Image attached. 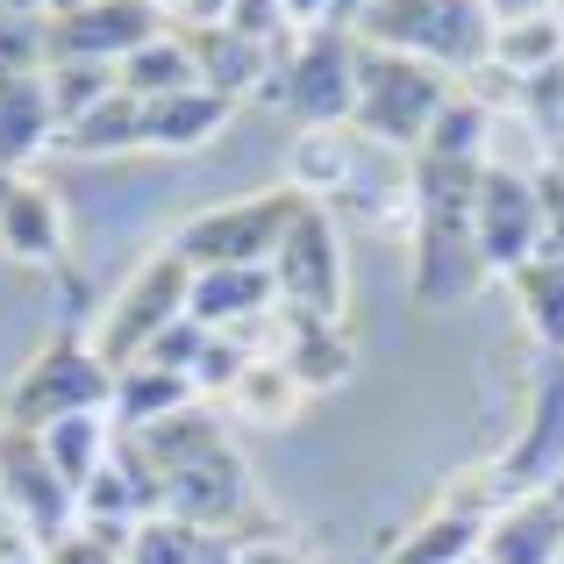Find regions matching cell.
<instances>
[{
  "label": "cell",
  "instance_id": "obj_1",
  "mask_svg": "<svg viewBox=\"0 0 564 564\" xmlns=\"http://www.w3.org/2000/svg\"><path fill=\"white\" fill-rule=\"evenodd\" d=\"M494 165V158H486ZM486 165L471 158H408L414 193V301L429 315L471 301L486 279L479 264V180Z\"/></svg>",
  "mask_w": 564,
  "mask_h": 564
},
{
  "label": "cell",
  "instance_id": "obj_2",
  "mask_svg": "<svg viewBox=\"0 0 564 564\" xmlns=\"http://www.w3.org/2000/svg\"><path fill=\"white\" fill-rule=\"evenodd\" d=\"M494 14L486 0H379L358 22V43H379V51H408L422 65L451 72V79H471V72L494 65Z\"/></svg>",
  "mask_w": 564,
  "mask_h": 564
},
{
  "label": "cell",
  "instance_id": "obj_3",
  "mask_svg": "<svg viewBox=\"0 0 564 564\" xmlns=\"http://www.w3.org/2000/svg\"><path fill=\"white\" fill-rule=\"evenodd\" d=\"M457 79L436 65H422V57L408 51H379V43H365L358 51V115H350V129H365V137L379 143V151H422L429 129H436V115L451 108Z\"/></svg>",
  "mask_w": 564,
  "mask_h": 564
},
{
  "label": "cell",
  "instance_id": "obj_4",
  "mask_svg": "<svg viewBox=\"0 0 564 564\" xmlns=\"http://www.w3.org/2000/svg\"><path fill=\"white\" fill-rule=\"evenodd\" d=\"M272 279L293 329H344V236H336V215L322 200H307L293 229L279 236Z\"/></svg>",
  "mask_w": 564,
  "mask_h": 564
},
{
  "label": "cell",
  "instance_id": "obj_5",
  "mask_svg": "<svg viewBox=\"0 0 564 564\" xmlns=\"http://www.w3.org/2000/svg\"><path fill=\"white\" fill-rule=\"evenodd\" d=\"M307 207L301 186H264V193H243L229 207H200L172 250L193 264V272H221V264H272L279 236L293 229V215Z\"/></svg>",
  "mask_w": 564,
  "mask_h": 564
},
{
  "label": "cell",
  "instance_id": "obj_6",
  "mask_svg": "<svg viewBox=\"0 0 564 564\" xmlns=\"http://www.w3.org/2000/svg\"><path fill=\"white\" fill-rule=\"evenodd\" d=\"M100 408H115V372L100 365V350L79 329H57L51 350H36L8 393L14 429H51L65 414H100Z\"/></svg>",
  "mask_w": 564,
  "mask_h": 564
},
{
  "label": "cell",
  "instance_id": "obj_7",
  "mask_svg": "<svg viewBox=\"0 0 564 564\" xmlns=\"http://www.w3.org/2000/svg\"><path fill=\"white\" fill-rule=\"evenodd\" d=\"M486 500L508 508V500H529L543 486H564V358L543 350L536 358V386H529V422L494 465L479 471Z\"/></svg>",
  "mask_w": 564,
  "mask_h": 564
},
{
  "label": "cell",
  "instance_id": "obj_8",
  "mask_svg": "<svg viewBox=\"0 0 564 564\" xmlns=\"http://www.w3.org/2000/svg\"><path fill=\"white\" fill-rule=\"evenodd\" d=\"M186 293H193V264L180 250H158V258L122 286V301L108 307V322H100V344H94L100 365H108V372L143 365V350H151L172 322H186Z\"/></svg>",
  "mask_w": 564,
  "mask_h": 564
},
{
  "label": "cell",
  "instance_id": "obj_9",
  "mask_svg": "<svg viewBox=\"0 0 564 564\" xmlns=\"http://www.w3.org/2000/svg\"><path fill=\"white\" fill-rule=\"evenodd\" d=\"M0 494H8L14 529H22L36 551L65 543L72 522H79V494H72V486L51 471V457H43V436H36V429L0 422Z\"/></svg>",
  "mask_w": 564,
  "mask_h": 564
},
{
  "label": "cell",
  "instance_id": "obj_10",
  "mask_svg": "<svg viewBox=\"0 0 564 564\" xmlns=\"http://www.w3.org/2000/svg\"><path fill=\"white\" fill-rule=\"evenodd\" d=\"M358 29H307L286 65V115L301 129H344L358 115Z\"/></svg>",
  "mask_w": 564,
  "mask_h": 564
},
{
  "label": "cell",
  "instance_id": "obj_11",
  "mask_svg": "<svg viewBox=\"0 0 564 564\" xmlns=\"http://www.w3.org/2000/svg\"><path fill=\"white\" fill-rule=\"evenodd\" d=\"M165 29V8H151V0H79L57 22L43 14V51H51V65H122Z\"/></svg>",
  "mask_w": 564,
  "mask_h": 564
},
{
  "label": "cell",
  "instance_id": "obj_12",
  "mask_svg": "<svg viewBox=\"0 0 564 564\" xmlns=\"http://www.w3.org/2000/svg\"><path fill=\"white\" fill-rule=\"evenodd\" d=\"M543 200H536V172L514 165H486L479 180V264L486 272H522L529 258H543Z\"/></svg>",
  "mask_w": 564,
  "mask_h": 564
},
{
  "label": "cell",
  "instance_id": "obj_13",
  "mask_svg": "<svg viewBox=\"0 0 564 564\" xmlns=\"http://www.w3.org/2000/svg\"><path fill=\"white\" fill-rule=\"evenodd\" d=\"M479 557L486 564H564V486H543L529 500L494 508Z\"/></svg>",
  "mask_w": 564,
  "mask_h": 564
},
{
  "label": "cell",
  "instance_id": "obj_14",
  "mask_svg": "<svg viewBox=\"0 0 564 564\" xmlns=\"http://www.w3.org/2000/svg\"><path fill=\"white\" fill-rule=\"evenodd\" d=\"M0 250L14 264H65V215H57V193L22 180V172H0Z\"/></svg>",
  "mask_w": 564,
  "mask_h": 564
},
{
  "label": "cell",
  "instance_id": "obj_15",
  "mask_svg": "<svg viewBox=\"0 0 564 564\" xmlns=\"http://www.w3.org/2000/svg\"><path fill=\"white\" fill-rule=\"evenodd\" d=\"M486 522H494V500H486L479 471H471V479L457 486V494L443 500V508L429 514V522L414 529V536L400 543V551L386 557V564H465V557H479Z\"/></svg>",
  "mask_w": 564,
  "mask_h": 564
},
{
  "label": "cell",
  "instance_id": "obj_16",
  "mask_svg": "<svg viewBox=\"0 0 564 564\" xmlns=\"http://www.w3.org/2000/svg\"><path fill=\"white\" fill-rule=\"evenodd\" d=\"M279 307V279L272 264H221V272H193L186 315L200 329H250Z\"/></svg>",
  "mask_w": 564,
  "mask_h": 564
},
{
  "label": "cell",
  "instance_id": "obj_17",
  "mask_svg": "<svg viewBox=\"0 0 564 564\" xmlns=\"http://www.w3.org/2000/svg\"><path fill=\"white\" fill-rule=\"evenodd\" d=\"M229 108L215 86H186V94H165V100H143V151H200L207 137L229 129Z\"/></svg>",
  "mask_w": 564,
  "mask_h": 564
},
{
  "label": "cell",
  "instance_id": "obj_18",
  "mask_svg": "<svg viewBox=\"0 0 564 564\" xmlns=\"http://www.w3.org/2000/svg\"><path fill=\"white\" fill-rule=\"evenodd\" d=\"M193 65H200V86H215L221 100H243L258 94V79L272 72V43H250L236 29H180Z\"/></svg>",
  "mask_w": 564,
  "mask_h": 564
},
{
  "label": "cell",
  "instance_id": "obj_19",
  "mask_svg": "<svg viewBox=\"0 0 564 564\" xmlns=\"http://www.w3.org/2000/svg\"><path fill=\"white\" fill-rule=\"evenodd\" d=\"M36 143H57V108H51V79L43 72L0 86V172L36 158Z\"/></svg>",
  "mask_w": 564,
  "mask_h": 564
},
{
  "label": "cell",
  "instance_id": "obj_20",
  "mask_svg": "<svg viewBox=\"0 0 564 564\" xmlns=\"http://www.w3.org/2000/svg\"><path fill=\"white\" fill-rule=\"evenodd\" d=\"M57 143L79 151V158H129V151H143V100L115 86L100 108H86L79 122L57 129Z\"/></svg>",
  "mask_w": 564,
  "mask_h": 564
},
{
  "label": "cell",
  "instance_id": "obj_21",
  "mask_svg": "<svg viewBox=\"0 0 564 564\" xmlns=\"http://www.w3.org/2000/svg\"><path fill=\"white\" fill-rule=\"evenodd\" d=\"M508 293L522 301V322L551 358H564V250H543L522 272H508Z\"/></svg>",
  "mask_w": 564,
  "mask_h": 564
},
{
  "label": "cell",
  "instance_id": "obj_22",
  "mask_svg": "<svg viewBox=\"0 0 564 564\" xmlns=\"http://www.w3.org/2000/svg\"><path fill=\"white\" fill-rule=\"evenodd\" d=\"M186 408H193V379H180V372H158V365L115 372V429H151Z\"/></svg>",
  "mask_w": 564,
  "mask_h": 564
},
{
  "label": "cell",
  "instance_id": "obj_23",
  "mask_svg": "<svg viewBox=\"0 0 564 564\" xmlns=\"http://www.w3.org/2000/svg\"><path fill=\"white\" fill-rule=\"evenodd\" d=\"M36 436H43V457H51V471L72 486V494H86V479H94V471L108 465V451H115V429L100 422V414H65V422L36 429Z\"/></svg>",
  "mask_w": 564,
  "mask_h": 564
},
{
  "label": "cell",
  "instance_id": "obj_24",
  "mask_svg": "<svg viewBox=\"0 0 564 564\" xmlns=\"http://www.w3.org/2000/svg\"><path fill=\"white\" fill-rule=\"evenodd\" d=\"M564 65V14H529V22H500L494 29V72H508L514 86H529L536 72Z\"/></svg>",
  "mask_w": 564,
  "mask_h": 564
},
{
  "label": "cell",
  "instance_id": "obj_25",
  "mask_svg": "<svg viewBox=\"0 0 564 564\" xmlns=\"http://www.w3.org/2000/svg\"><path fill=\"white\" fill-rule=\"evenodd\" d=\"M115 79H122V94H137V100H165V94L200 86V65H193V51H186L180 29H165V36L143 43L137 57H122V65H115Z\"/></svg>",
  "mask_w": 564,
  "mask_h": 564
},
{
  "label": "cell",
  "instance_id": "obj_26",
  "mask_svg": "<svg viewBox=\"0 0 564 564\" xmlns=\"http://www.w3.org/2000/svg\"><path fill=\"white\" fill-rule=\"evenodd\" d=\"M286 358V372L301 393H329V386H344L350 372H358V350H350L344 329H293V344L279 350Z\"/></svg>",
  "mask_w": 564,
  "mask_h": 564
},
{
  "label": "cell",
  "instance_id": "obj_27",
  "mask_svg": "<svg viewBox=\"0 0 564 564\" xmlns=\"http://www.w3.org/2000/svg\"><path fill=\"white\" fill-rule=\"evenodd\" d=\"M486 137H494V108L479 94H451V108L436 115V129H429V143L414 158H471V165H486Z\"/></svg>",
  "mask_w": 564,
  "mask_h": 564
},
{
  "label": "cell",
  "instance_id": "obj_28",
  "mask_svg": "<svg viewBox=\"0 0 564 564\" xmlns=\"http://www.w3.org/2000/svg\"><path fill=\"white\" fill-rule=\"evenodd\" d=\"M293 158H301V165H293V180H286V186H301L307 200H322V207H329V193H344V186H350V172H358V158H350L344 129H307Z\"/></svg>",
  "mask_w": 564,
  "mask_h": 564
},
{
  "label": "cell",
  "instance_id": "obj_29",
  "mask_svg": "<svg viewBox=\"0 0 564 564\" xmlns=\"http://www.w3.org/2000/svg\"><path fill=\"white\" fill-rule=\"evenodd\" d=\"M229 400L250 414V422H279V414H293V408H301V386H293L286 358L272 350V358H258L243 379H236V393H229Z\"/></svg>",
  "mask_w": 564,
  "mask_h": 564
},
{
  "label": "cell",
  "instance_id": "obj_30",
  "mask_svg": "<svg viewBox=\"0 0 564 564\" xmlns=\"http://www.w3.org/2000/svg\"><path fill=\"white\" fill-rule=\"evenodd\" d=\"M200 529H186V522H172V514H143L137 522V536L122 543V564H193L200 557Z\"/></svg>",
  "mask_w": 564,
  "mask_h": 564
},
{
  "label": "cell",
  "instance_id": "obj_31",
  "mask_svg": "<svg viewBox=\"0 0 564 564\" xmlns=\"http://www.w3.org/2000/svg\"><path fill=\"white\" fill-rule=\"evenodd\" d=\"M36 72H51L43 22H29V14H0V86H8V79H36Z\"/></svg>",
  "mask_w": 564,
  "mask_h": 564
},
{
  "label": "cell",
  "instance_id": "obj_32",
  "mask_svg": "<svg viewBox=\"0 0 564 564\" xmlns=\"http://www.w3.org/2000/svg\"><path fill=\"white\" fill-rule=\"evenodd\" d=\"M200 350H207V329L200 322H172L165 336H158L151 350H143V365H158V372H180V379H193V365H200Z\"/></svg>",
  "mask_w": 564,
  "mask_h": 564
},
{
  "label": "cell",
  "instance_id": "obj_33",
  "mask_svg": "<svg viewBox=\"0 0 564 564\" xmlns=\"http://www.w3.org/2000/svg\"><path fill=\"white\" fill-rule=\"evenodd\" d=\"M221 29H236V36H250V43H272L279 29H293V22H286L279 0H229V22Z\"/></svg>",
  "mask_w": 564,
  "mask_h": 564
},
{
  "label": "cell",
  "instance_id": "obj_34",
  "mask_svg": "<svg viewBox=\"0 0 564 564\" xmlns=\"http://www.w3.org/2000/svg\"><path fill=\"white\" fill-rule=\"evenodd\" d=\"M36 564H122V551L100 543V536H65V543H51Z\"/></svg>",
  "mask_w": 564,
  "mask_h": 564
},
{
  "label": "cell",
  "instance_id": "obj_35",
  "mask_svg": "<svg viewBox=\"0 0 564 564\" xmlns=\"http://www.w3.org/2000/svg\"><path fill=\"white\" fill-rule=\"evenodd\" d=\"M165 14L186 29H221L229 22V0H165Z\"/></svg>",
  "mask_w": 564,
  "mask_h": 564
},
{
  "label": "cell",
  "instance_id": "obj_36",
  "mask_svg": "<svg viewBox=\"0 0 564 564\" xmlns=\"http://www.w3.org/2000/svg\"><path fill=\"white\" fill-rule=\"evenodd\" d=\"M236 564H307V557L279 536H258V543H236Z\"/></svg>",
  "mask_w": 564,
  "mask_h": 564
},
{
  "label": "cell",
  "instance_id": "obj_37",
  "mask_svg": "<svg viewBox=\"0 0 564 564\" xmlns=\"http://www.w3.org/2000/svg\"><path fill=\"white\" fill-rule=\"evenodd\" d=\"M557 0H486V14L494 22H529V14H551Z\"/></svg>",
  "mask_w": 564,
  "mask_h": 564
},
{
  "label": "cell",
  "instance_id": "obj_38",
  "mask_svg": "<svg viewBox=\"0 0 564 564\" xmlns=\"http://www.w3.org/2000/svg\"><path fill=\"white\" fill-rule=\"evenodd\" d=\"M279 8H286L293 29H322V22H329V0H279Z\"/></svg>",
  "mask_w": 564,
  "mask_h": 564
},
{
  "label": "cell",
  "instance_id": "obj_39",
  "mask_svg": "<svg viewBox=\"0 0 564 564\" xmlns=\"http://www.w3.org/2000/svg\"><path fill=\"white\" fill-rule=\"evenodd\" d=\"M372 8H379V0H329V29H358Z\"/></svg>",
  "mask_w": 564,
  "mask_h": 564
},
{
  "label": "cell",
  "instance_id": "obj_40",
  "mask_svg": "<svg viewBox=\"0 0 564 564\" xmlns=\"http://www.w3.org/2000/svg\"><path fill=\"white\" fill-rule=\"evenodd\" d=\"M193 564H236V543H229V536H207V543H200V557H193Z\"/></svg>",
  "mask_w": 564,
  "mask_h": 564
},
{
  "label": "cell",
  "instance_id": "obj_41",
  "mask_svg": "<svg viewBox=\"0 0 564 564\" xmlns=\"http://www.w3.org/2000/svg\"><path fill=\"white\" fill-rule=\"evenodd\" d=\"M0 514H8V494H0Z\"/></svg>",
  "mask_w": 564,
  "mask_h": 564
},
{
  "label": "cell",
  "instance_id": "obj_42",
  "mask_svg": "<svg viewBox=\"0 0 564 564\" xmlns=\"http://www.w3.org/2000/svg\"><path fill=\"white\" fill-rule=\"evenodd\" d=\"M465 564H486V557H465Z\"/></svg>",
  "mask_w": 564,
  "mask_h": 564
},
{
  "label": "cell",
  "instance_id": "obj_43",
  "mask_svg": "<svg viewBox=\"0 0 564 564\" xmlns=\"http://www.w3.org/2000/svg\"><path fill=\"white\" fill-rule=\"evenodd\" d=\"M151 8H165V0H151Z\"/></svg>",
  "mask_w": 564,
  "mask_h": 564
},
{
  "label": "cell",
  "instance_id": "obj_44",
  "mask_svg": "<svg viewBox=\"0 0 564 564\" xmlns=\"http://www.w3.org/2000/svg\"><path fill=\"white\" fill-rule=\"evenodd\" d=\"M557 14H564V8H557Z\"/></svg>",
  "mask_w": 564,
  "mask_h": 564
}]
</instances>
